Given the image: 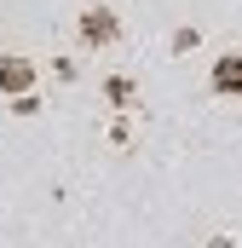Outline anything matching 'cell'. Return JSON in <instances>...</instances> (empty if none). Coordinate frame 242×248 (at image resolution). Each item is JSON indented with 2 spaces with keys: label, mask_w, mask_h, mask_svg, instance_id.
<instances>
[{
  "label": "cell",
  "mask_w": 242,
  "mask_h": 248,
  "mask_svg": "<svg viewBox=\"0 0 242 248\" xmlns=\"http://www.w3.org/2000/svg\"><path fill=\"white\" fill-rule=\"evenodd\" d=\"M213 87L231 98V93L242 87V63H237V58H219V69H213Z\"/></svg>",
  "instance_id": "cell-3"
},
{
  "label": "cell",
  "mask_w": 242,
  "mask_h": 248,
  "mask_svg": "<svg viewBox=\"0 0 242 248\" xmlns=\"http://www.w3.org/2000/svg\"><path fill=\"white\" fill-rule=\"evenodd\" d=\"M116 35H121V23L104 12V6H92V12L81 17V41H92V46H104V41H116Z\"/></svg>",
  "instance_id": "cell-1"
},
{
  "label": "cell",
  "mask_w": 242,
  "mask_h": 248,
  "mask_svg": "<svg viewBox=\"0 0 242 248\" xmlns=\"http://www.w3.org/2000/svg\"><path fill=\"white\" fill-rule=\"evenodd\" d=\"M35 87V63L29 58H0V93H29Z\"/></svg>",
  "instance_id": "cell-2"
},
{
  "label": "cell",
  "mask_w": 242,
  "mask_h": 248,
  "mask_svg": "<svg viewBox=\"0 0 242 248\" xmlns=\"http://www.w3.org/2000/svg\"><path fill=\"white\" fill-rule=\"evenodd\" d=\"M104 93H110V104H127V98H133V81H121V75H110V81H104Z\"/></svg>",
  "instance_id": "cell-4"
}]
</instances>
